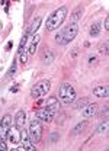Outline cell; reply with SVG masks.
I'll use <instances>...</instances> for the list:
<instances>
[{
    "mask_svg": "<svg viewBox=\"0 0 109 151\" xmlns=\"http://www.w3.org/2000/svg\"><path fill=\"white\" fill-rule=\"evenodd\" d=\"M60 111V100L51 96L50 99H47V102L44 103V106H41L39 109H36V118L41 122H53L54 116L57 115V112Z\"/></svg>",
    "mask_w": 109,
    "mask_h": 151,
    "instance_id": "1",
    "label": "cell"
},
{
    "mask_svg": "<svg viewBox=\"0 0 109 151\" xmlns=\"http://www.w3.org/2000/svg\"><path fill=\"white\" fill-rule=\"evenodd\" d=\"M66 18H67V7L66 6L58 7L57 10H54L50 15V18L47 19V23H45L47 31H55V29H58L63 25V22L66 20Z\"/></svg>",
    "mask_w": 109,
    "mask_h": 151,
    "instance_id": "2",
    "label": "cell"
},
{
    "mask_svg": "<svg viewBox=\"0 0 109 151\" xmlns=\"http://www.w3.org/2000/svg\"><path fill=\"white\" fill-rule=\"evenodd\" d=\"M79 34V25L77 23H69L64 29H61L55 35V42L58 45H67L70 41H73L76 35Z\"/></svg>",
    "mask_w": 109,
    "mask_h": 151,
    "instance_id": "3",
    "label": "cell"
},
{
    "mask_svg": "<svg viewBox=\"0 0 109 151\" xmlns=\"http://www.w3.org/2000/svg\"><path fill=\"white\" fill-rule=\"evenodd\" d=\"M58 96H60V103H63L66 106H70L71 103L76 102V90L70 83H63L60 86Z\"/></svg>",
    "mask_w": 109,
    "mask_h": 151,
    "instance_id": "4",
    "label": "cell"
},
{
    "mask_svg": "<svg viewBox=\"0 0 109 151\" xmlns=\"http://www.w3.org/2000/svg\"><path fill=\"white\" fill-rule=\"evenodd\" d=\"M50 89H51V81L50 80H42V81L36 83L35 86L31 89V96H32V99L44 97L45 94L50 92Z\"/></svg>",
    "mask_w": 109,
    "mask_h": 151,
    "instance_id": "5",
    "label": "cell"
},
{
    "mask_svg": "<svg viewBox=\"0 0 109 151\" xmlns=\"http://www.w3.org/2000/svg\"><path fill=\"white\" fill-rule=\"evenodd\" d=\"M28 132H29V135H31L34 144L38 142V141L41 139V137H42V122H41L38 118H34V119L31 121V124H29V131Z\"/></svg>",
    "mask_w": 109,
    "mask_h": 151,
    "instance_id": "6",
    "label": "cell"
},
{
    "mask_svg": "<svg viewBox=\"0 0 109 151\" xmlns=\"http://www.w3.org/2000/svg\"><path fill=\"white\" fill-rule=\"evenodd\" d=\"M10 127H12V116L7 113L0 119V138L3 141L7 138V131L10 129Z\"/></svg>",
    "mask_w": 109,
    "mask_h": 151,
    "instance_id": "7",
    "label": "cell"
},
{
    "mask_svg": "<svg viewBox=\"0 0 109 151\" xmlns=\"http://www.w3.org/2000/svg\"><path fill=\"white\" fill-rule=\"evenodd\" d=\"M20 142L23 144L22 150H28V151H34L35 150V145H34V141L29 135V132H26L25 129L20 131Z\"/></svg>",
    "mask_w": 109,
    "mask_h": 151,
    "instance_id": "8",
    "label": "cell"
},
{
    "mask_svg": "<svg viewBox=\"0 0 109 151\" xmlns=\"http://www.w3.org/2000/svg\"><path fill=\"white\" fill-rule=\"evenodd\" d=\"M6 139L12 144H19L20 142V128H18L16 125L10 127V129L7 131V138Z\"/></svg>",
    "mask_w": 109,
    "mask_h": 151,
    "instance_id": "9",
    "label": "cell"
},
{
    "mask_svg": "<svg viewBox=\"0 0 109 151\" xmlns=\"http://www.w3.org/2000/svg\"><path fill=\"white\" fill-rule=\"evenodd\" d=\"M97 105L96 103H89V105H86L83 109H82V115L84 116V118H92V116H95L96 113H97Z\"/></svg>",
    "mask_w": 109,
    "mask_h": 151,
    "instance_id": "10",
    "label": "cell"
},
{
    "mask_svg": "<svg viewBox=\"0 0 109 151\" xmlns=\"http://www.w3.org/2000/svg\"><path fill=\"white\" fill-rule=\"evenodd\" d=\"M25 121H26V112H25L23 109H20V111H18L16 115H15V125L22 129L23 125H25Z\"/></svg>",
    "mask_w": 109,
    "mask_h": 151,
    "instance_id": "11",
    "label": "cell"
},
{
    "mask_svg": "<svg viewBox=\"0 0 109 151\" xmlns=\"http://www.w3.org/2000/svg\"><path fill=\"white\" fill-rule=\"evenodd\" d=\"M93 94L97 96V97H102V99L105 97L106 99L109 96V87L108 86H97V87L93 89Z\"/></svg>",
    "mask_w": 109,
    "mask_h": 151,
    "instance_id": "12",
    "label": "cell"
},
{
    "mask_svg": "<svg viewBox=\"0 0 109 151\" xmlns=\"http://www.w3.org/2000/svg\"><path fill=\"white\" fill-rule=\"evenodd\" d=\"M41 23H42V19L41 18H36L34 22H32V25L28 28V32H29V37H34L36 35V31L39 29V26H41Z\"/></svg>",
    "mask_w": 109,
    "mask_h": 151,
    "instance_id": "13",
    "label": "cell"
},
{
    "mask_svg": "<svg viewBox=\"0 0 109 151\" xmlns=\"http://www.w3.org/2000/svg\"><path fill=\"white\" fill-rule=\"evenodd\" d=\"M82 15H83V6H82V4H79V6L76 7V10L71 13V16H70L71 23H77V20L82 18Z\"/></svg>",
    "mask_w": 109,
    "mask_h": 151,
    "instance_id": "14",
    "label": "cell"
},
{
    "mask_svg": "<svg viewBox=\"0 0 109 151\" xmlns=\"http://www.w3.org/2000/svg\"><path fill=\"white\" fill-rule=\"evenodd\" d=\"M38 42H39V35H34L31 39V44H29V50H28V55H34L36 51V47H38Z\"/></svg>",
    "mask_w": 109,
    "mask_h": 151,
    "instance_id": "15",
    "label": "cell"
},
{
    "mask_svg": "<svg viewBox=\"0 0 109 151\" xmlns=\"http://www.w3.org/2000/svg\"><path fill=\"white\" fill-rule=\"evenodd\" d=\"M108 128H109V122H108V119H105V121H102V122L99 124V127L96 128V134H106V132H108Z\"/></svg>",
    "mask_w": 109,
    "mask_h": 151,
    "instance_id": "16",
    "label": "cell"
},
{
    "mask_svg": "<svg viewBox=\"0 0 109 151\" xmlns=\"http://www.w3.org/2000/svg\"><path fill=\"white\" fill-rule=\"evenodd\" d=\"M53 61H54V54L51 52V51H45L44 54H42V63L44 64H53Z\"/></svg>",
    "mask_w": 109,
    "mask_h": 151,
    "instance_id": "17",
    "label": "cell"
},
{
    "mask_svg": "<svg viewBox=\"0 0 109 151\" xmlns=\"http://www.w3.org/2000/svg\"><path fill=\"white\" fill-rule=\"evenodd\" d=\"M89 34H90V37H93V38L99 37V34H100V23H93L90 26Z\"/></svg>",
    "mask_w": 109,
    "mask_h": 151,
    "instance_id": "18",
    "label": "cell"
},
{
    "mask_svg": "<svg viewBox=\"0 0 109 151\" xmlns=\"http://www.w3.org/2000/svg\"><path fill=\"white\" fill-rule=\"evenodd\" d=\"M84 127H86V122L83 121V122H79L74 128L71 129V135H77V134H80V132L84 129Z\"/></svg>",
    "mask_w": 109,
    "mask_h": 151,
    "instance_id": "19",
    "label": "cell"
},
{
    "mask_svg": "<svg viewBox=\"0 0 109 151\" xmlns=\"http://www.w3.org/2000/svg\"><path fill=\"white\" fill-rule=\"evenodd\" d=\"M86 105H89V99L87 97H82V99H79L77 102H76V109H83Z\"/></svg>",
    "mask_w": 109,
    "mask_h": 151,
    "instance_id": "20",
    "label": "cell"
},
{
    "mask_svg": "<svg viewBox=\"0 0 109 151\" xmlns=\"http://www.w3.org/2000/svg\"><path fill=\"white\" fill-rule=\"evenodd\" d=\"M108 45H109L108 41H105V42H100V45H99V54H102V55H106V54H108Z\"/></svg>",
    "mask_w": 109,
    "mask_h": 151,
    "instance_id": "21",
    "label": "cell"
},
{
    "mask_svg": "<svg viewBox=\"0 0 109 151\" xmlns=\"http://www.w3.org/2000/svg\"><path fill=\"white\" fill-rule=\"evenodd\" d=\"M18 57H19V61H20V64H26V61H28V52H26V50H25L23 52L18 54Z\"/></svg>",
    "mask_w": 109,
    "mask_h": 151,
    "instance_id": "22",
    "label": "cell"
},
{
    "mask_svg": "<svg viewBox=\"0 0 109 151\" xmlns=\"http://www.w3.org/2000/svg\"><path fill=\"white\" fill-rule=\"evenodd\" d=\"M15 71H16V58L13 60V63H12V65H10L9 71H7V77H12V76L15 74Z\"/></svg>",
    "mask_w": 109,
    "mask_h": 151,
    "instance_id": "23",
    "label": "cell"
},
{
    "mask_svg": "<svg viewBox=\"0 0 109 151\" xmlns=\"http://www.w3.org/2000/svg\"><path fill=\"white\" fill-rule=\"evenodd\" d=\"M50 141H51V142H55V141H58V134H57V132H53V134L50 135Z\"/></svg>",
    "mask_w": 109,
    "mask_h": 151,
    "instance_id": "24",
    "label": "cell"
},
{
    "mask_svg": "<svg viewBox=\"0 0 109 151\" xmlns=\"http://www.w3.org/2000/svg\"><path fill=\"white\" fill-rule=\"evenodd\" d=\"M6 150H7V145H6V144L3 142V139L0 138V151H6Z\"/></svg>",
    "mask_w": 109,
    "mask_h": 151,
    "instance_id": "25",
    "label": "cell"
},
{
    "mask_svg": "<svg viewBox=\"0 0 109 151\" xmlns=\"http://www.w3.org/2000/svg\"><path fill=\"white\" fill-rule=\"evenodd\" d=\"M103 26H105V31H109V18H105Z\"/></svg>",
    "mask_w": 109,
    "mask_h": 151,
    "instance_id": "26",
    "label": "cell"
},
{
    "mask_svg": "<svg viewBox=\"0 0 109 151\" xmlns=\"http://www.w3.org/2000/svg\"><path fill=\"white\" fill-rule=\"evenodd\" d=\"M96 61H97V58H96V57H93V55L89 57V64H95Z\"/></svg>",
    "mask_w": 109,
    "mask_h": 151,
    "instance_id": "27",
    "label": "cell"
},
{
    "mask_svg": "<svg viewBox=\"0 0 109 151\" xmlns=\"http://www.w3.org/2000/svg\"><path fill=\"white\" fill-rule=\"evenodd\" d=\"M108 109H109V108H108V105H106V106L103 108V111H102L100 113H102V115H108Z\"/></svg>",
    "mask_w": 109,
    "mask_h": 151,
    "instance_id": "28",
    "label": "cell"
},
{
    "mask_svg": "<svg viewBox=\"0 0 109 151\" xmlns=\"http://www.w3.org/2000/svg\"><path fill=\"white\" fill-rule=\"evenodd\" d=\"M77 52H79V50H77V48H74V50L71 51V57H76L77 55Z\"/></svg>",
    "mask_w": 109,
    "mask_h": 151,
    "instance_id": "29",
    "label": "cell"
},
{
    "mask_svg": "<svg viewBox=\"0 0 109 151\" xmlns=\"http://www.w3.org/2000/svg\"><path fill=\"white\" fill-rule=\"evenodd\" d=\"M12 45H13V42H12V41H10V42H9V44H7V45H6V50H10V47H12Z\"/></svg>",
    "mask_w": 109,
    "mask_h": 151,
    "instance_id": "30",
    "label": "cell"
}]
</instances>
